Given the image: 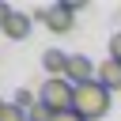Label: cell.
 <instances>
[{
    "instance_id": "obj_1",
    "label": "cell",
    "mask_w": 121,
    "mask_h": 121,
    "mask_svg": "<svg viewBox=\"0 0 121 121\" xmlns=\"http://www.w3.org/2000/svg\"><path fill=\"white\" fill-rule=\"evenodd\" d=\"M110 102H113V91H106V87L95 79V83L76 87V102H72V110H76L83 121H102V117L110 113Z\"/></svg>"
},
{
    "instance_id": "obj_2",
    "label": "cell",
    "mask_w": 121,
    "mask_h": 121,
    "mask_svg": "<svg viewBox=\"0 0 121 121\" xmlns=\"http://www.w3.org/2000/svg\"><path fill=\"white\" fill-rule=\"evenodd\" d=\"M38 102H42L45 110H53V113H68L72 102H76V87H72L68 79H49V76H45V83L38 87Z\"/></svg>"
},
{
    "instance_id": "obj_3",
    "label": "cell",
    "mask_w": 121,
    "mask_h": 121,
    "mask_svg": "<svg viewBox=\"0 0 121 121\" xmlns=\"http://www.w3.org/2000/svg\"><path fill=\"white\" fill-rule=\"evenodd\" d=\"M34 19H38V23H45V30H53V34H68V30H72L76 11H72L68 4H49V8H38V11H34Z\"/></svg>"
},
{
    "instance_id": "obj_4",
    "label": "cell",
    "mask_w": 121,
    "mask_h": 121,
    "mask_svg": "<svg viewBox=\"0 0 121 121\" xmlns=\"http://www.w3.org/2000/svg\"><path fill=\"white\" fill-rule=\"evenodd\" d=\"M72 87H83V83H95L98 79V64L87 57V53H72V60H68V76H64Z\"/></svg>"
},
{
    "instance_id": "obj_5",
    "label": "cell",
    "mask_w": 121,
    "mask_h": 121,
    "mask_svg": "<svg viewBox=\"0 0 121 121\" xmlns=\"http://www.w3.org/2000/svg\"><path fill=\"white\" fill-rule=\"evenodd\" d=\"M30 26H34V15H30V11H11V19L4 23V38L23 42V38L30 34Z\"/></svg>"
},
{
    "instance_id": "obj_6",
    "label": "cell",
    "mask_w": 121,
    "mask_h": 121,
    "mask_svg": "<svg viewBox=\"0 0 121 121\" xmlns=\"http://www.w3.org/2000/svg\"><path fill=\"white\" fill-rule=\"evenodd\" d=\"M68 60H72V57L60 53V49H45V53H42V68L49 72V79H64V76H68Z\"/></svg>"
},
{
    "instance_id": "obj_7",
    "label": "cell",
    "mask_w": 121,
    "mask_h": 121,
    "mask_svg": "<svg viewBox=\"0 0 121 121\" xmlns=\"http://www.w3.org/2000/svg\"><path fill=\"white\" fill-rule=\"evenodd\" d=\"M98 83L106 91H121V60H113V57L98 60Z\"/></svg>"
},
{
    "instance_id": "obj_8",
    "label": "cell",
    "mask_w": 121,
    "mask_h": 121,
    "mask_svg": "<svg viewBox=\"0 0 121 121\" xmlns=\"http://www.w3.org/2000/svg\"><path fill=\"white\" fill-rule=\"evenodd\" d=\"M11 102H15V106H19V110H26V113H30V110H34V106H38V95H34V91H26V87H23V91H15V98H11Z\"/></svg>"
},
{
    "instance_id": "obj_9",
    "label": "cell",
    "mask_w": 121,
    "mask_h": 121,
    "mask_svg": "<svg viewBox=\"0 0 121 121\" xmlns=\"http://www.w3.org/2000/svg\"><path fill=\"white\" fill-rule=\"evenodd\" d=\"M0 121H30V117H26V110H19L15 102H4V110H0Z\"/></svg>"
},
{
    "instance_id": "obj_10",
    "label": "cell",
    "mask_w": 121,
    "mask_h": 121,
    "mask_svg": "<svg viewBox=\"0 0 121 121\" xmlns=\"http://www.w3.org/2000/svg\"><path fill=\"white\" fill-rule=\"evenodd\" d=\"M26 117H30V121H53V110H45V106L38 102V106H34V110H30Z\"/></svg>"
},
{
    "instance_id": "obj_11",
    "label": "cell",
    "mask_w": 121,
    "mask_h": 121,
    "mask_svg": "<svg viewBox=\"0 0 121 121\" xmlns=\"http://www.w3.org/2000/svg\"><path fill=\"white\" fill-rule=\"evenodd\" d=\"M110 57H113V60H121V30L110 38Z\"/></svg>"
},
{
    "instance_id": "obj_12",
    "label": "cell",
    "mask_w": 121,
    "mask_h": 121,
    "mask_svg": "<svg viewBox=\"0 0 121 121\" xmlns=\"http://www.w3.org/2000/svg\"><path fill=\"white\" fill-rule=\"evenodd\" d=\"M11 11H15V8H11V4H8V0H0V30H4V23H8V19H11Z\"/></svg>"
},
{
    "instance_id": "obj_13",
    "label": "cell",
    "mask_w": 121,
    "mask_h": 121,
    "mask_svg": "<svg viewBox=\"0 0 121 121\" xmlns=\"http://www.w3.org/2000/svg\"><path fill=\"white\" fill-rule=\"evenodd\" d=\"M53 121H83L76 110H68V113H53Z\"/></svg>"
},
{
    "instance_id": "obj_14",
    "label": "cell",
    "mask_w": 121,
    "mask_h": 121,
    "mask_svg": "<svg viewBox=\"0 0 121 121\" xmlns=\"http://www.w3.org/2000/svg\"><path fill=\"white\" fill-rule=\"evenodd\" d=\"M0 110H4V102H0Z\"/></svg>"
}]
</instances>
